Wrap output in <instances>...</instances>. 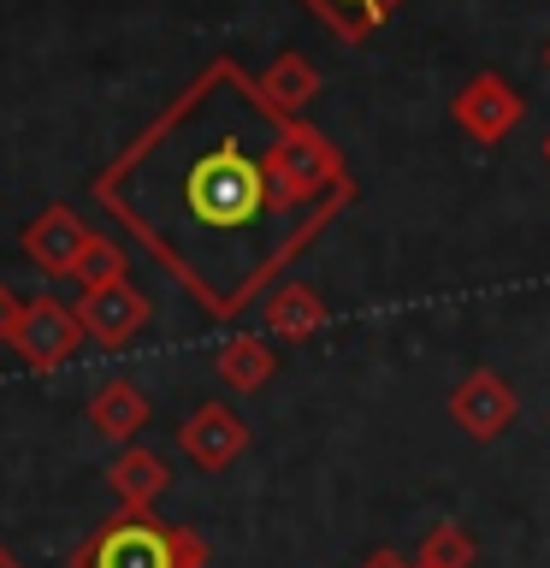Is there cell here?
Wrapping results in <instances>:
<instances>
[{"instance_id": "cell-1", "label": "cell", "mask_w": 550, "mask_h": 568, "mask_svg": "<svg viewBox=\"0 0 550 568\" xmlns=\"http://www.w3.org/2000/svg\"><path fill=\"white\" fill-rule=\"evenodd\" d=\"M95 202L213 320H231L332 225L349 172L243 65L213 60L95 172Z\"/></svg>"}, {"instance_id": "cell-2", "label": "cell", "mask_w": 550, "mask_h": 568, "mask_svg": "<svg viewBox=\"0 0 550 568\" xmlns=\"http://www.w3.org/2000/svg\"><path fill=\"white\" fill-rule=\"evenodd\" d=\"M202 557L195 532L154 521L149 509H124L71 550V568H202Z\"/></svg>"}, {"instance_id": "cell-3", "label": "cell", "mask_w": 550, "mask_h": 568, "mask_svg": "<svg viewBox=\"0 0 550 568\" xmlns=\"http://www.w3.org/2000/svg\"><path fill=\"white\" fill-rule=\"evenodd\" d=\"M83 344H89V337H83L78 308H65V302H53V296H30V302H24V314H18V332H12V349L24 355L35 373L65 367Z\"/></svg>"}, {"instance_id": "cell-4", "label": "cell", "mask_w": 550, "mask_h": 568, "mask_svg": "<svg viewBox=\"0 0 550 568\" xmlns=\"http://www.w3.org/2000/svg\"><path fill=\"white\" fill-rule=\"evenodd\" d=\"M78 320H83V337H89V344L124 349L142 326H149V302H142V291H131V278L89 284V291L78 296Z\"/></svg>"}, {"instance_id": "cell-5", "label": "cell", "mask_w": 550, "mask_h": 568, "mask_svg": "<svg viewBox=\"0 0 550 568\" xmlns=\"http://www.w3.org/2000/svg\"><path fill=\"white\" fill-rule=\"evenodd\" d=\"M89 237H95V231H89L71 207H48V213H35V220L24 225L18 243H24V255L42 266L48 278H71L78 261H83V248H89Z\"/></svg>"}, {"instance_id": "cell-6", "label": "cell", "mask_w": 550, "mask_h": 568, "mask_svg": "<svg viewBox=\"0 0 550 568\" xmlns=\"http://www.w3.org/2000/svg\"><path fill=\"white\" fill-rule=\"evenodd\" d=\"M177 444H184V456L202 462V468H225V462L248 444V426L231 415V408L207 403V408H195V415L177 426Z\"/></svg>"}, {"instance_id": "cell-7", "label": "cell", "mask_w": 550, "mask_h": 568, "mask_svg": "<svg viewBox=\"0 0 550 568\" xmlns=\"http://www.w3.org/2000/svg\"><path fill=\"white\" fill-rule=\"evenodd\" d=\"M89 426L113 444H131L142 426H149V397H142L131 379H106L95 390V403H89Z\"/></svg>"}, {"instance_id": "cell-8", "label": "cell", "mask_w": 550, "mask_h": 568, "mask_svg": "<svg viewBox=\"0 0 550 568\" xmlns=\"http://www.w3.org/2000/svg\"><path fill=\"white\" fill-rule=\"evenodd\" d=\"M106 479H113V497H119L124 509H149L154 497L172 486L166 462H160L154 450H124V456H113V468H106Z\"/></svg>"}, {"instance_id": "cell-9", "label": "cell", "mask_w": 550, "mask_h": 568, "mask_svg": "<svg viewBox=\"0 0 550 568\" xmlns=\"http://www.w3.org/2000/svg\"><path fill=\"white\" fill-rule=\"evenodd\" d=\"M314 18H326L337 36H373L397 0H308Z\"/></svg>"}, {"instance_id": "cell-10", "label": "cell", "mask_w": 550, "mask_h": 568, "mask_svg": "<svg viewBox=\"0 0 550 568\" xmlns=\"http://www.w3.org/2000/svg\"><path fill=\"white\" fill-rule=\"evenodd\" d=\"M261 89H266V101H273V106H284V113H296V106L314 95V71L302 65L296 53H284V60H278V65L261 78Z\"/></svg>"}, {"instance_id": "cell-11", "label": "cell", "mask_w": 550, "mask_h": 568, "mask_svg": "<svg viewBox=\"0 0 550 568\" xmlns=\"http://www.w3.org/2000/svg\"><path fill=\"white\" fill-rule=\"evenodd\" d=\"M89 291V284H113V278H124V248L113 243V237H89V248H83V261H78V273H71Z\"/></svg>"}, {"instance_id": "cell-12", "label": "cell", "mask_w": 550, "mask_h": 568, "mask_svg": "<svg viewBox=\"0 0 550 568\" xmlns=\"http://www.w3.org/2000/svg\"><path fill=\"white\" fill-rule=\"evenodd\" d=\"M220 373L237 390H255L261 379H266V349L261 344H231L225 355H220Z\"/></svg>"}, {"instance_id": "cell-13", "label": "cell", "mask_w": 550, "mask_h": 568, "mask_svg": "<svg viewBox=\"0 0 550 568\" xmlns=\"http://www.w3.org/2000/svg\"><path fill=\"white\" fill-rule=\"evenodd\" d=\"M266 320H273V332L296 337V332H308V326H314V302L302 296V291H278L273 302H266Z\"/></svg>"}, {"instance_id": "cell-14", "label": "cell", "mask_w": 550, "mask_h": 568, "mask_svg": "<svg viewBox=\"0 0 550 568\" xmlns=\"http://www.w3.org/2000/svg\"><path fill=\"white\" fill-rule=\"evenodd\" d=\"M18 314H24V296H18L12 284H0V344H12V332H18Z\"/></svg>"}, {"instance_id": "cell-15", "label": "cell", "mask_w": 550, "mask_h": 568, "mask_svg": "<svg viewBox=\"0 0 550 568\" xmlns=\"http://www.w3.org/2000/svg\"><path fill=\"white\" fill-rule=\"evenodd\" d=\"M0 568H24V562H18V557H12V550H7V545H0Z\"/></svg>"}]
</instances>
